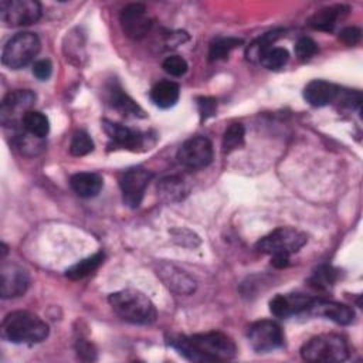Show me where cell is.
I'll use <instances>...</instances> for the list:
<instances>
[{
    "instance_id": "obj_2",
    "label": "cell",
    "mask_w": 363,
    "mask_h": 363,
    "mask_svg": "<svg viewBox=\"0 0 363 363\" xmlns=\"http://www.w3.org/2000/svg\"><path fill=\"white\" fill-rule=\"evenodd\" d=\"M1 335L11 343H38L48 336V325L31 312L16 311L3 319Z\"/></svg>"
},
{
    "instance_id": "obj_27",
    "label": "cell",
    "mask_w": 363,
    "mask_h": 363,
    "mask_svg": "<svg viewBox=\"0 0 363 363\" xmlns=\"http://www.w3.org/2000/svg\"><path fill=\"white\" fill-rule=\"evenodd\" d=\"M240 44H242V40L240 38H234V37H224V38H218L211 45H210V51H208V58L210 61H217V60H224L228 57V54L237 48Z\"/></svg>"
},
{
    "instance_id": "obj_5",
    "label": "cell",
    "mask_w": 363,
    "mask_h": 363,
    "mask_svg": "<svg viewBox=\"0 0 363 363\" xmlns=\"http://www.w3.org/2000/svg\"><path fill=\"white\" fill-rule=\"evenodd\" d=\"M40 38L30 31L17 33L3 47L1 62L10 69H20L28 65L40 51Z\"/></svg>"
},
{
    "instance_id": "obj_1",
    "label": "cell",
    "mask_w": 363,
    "mask_h": 363,
    "mask_svg": "<svg viewBox=\"0 0 363 363\" xmlns=\"http://www.w3.org/2000/svg\"><path fill=\"white\" fill-rule=\"evenodd\" d=\"M180 354L193 362L228 360L235 356L234 342L221 332H207L190 337L176 336L169 342Z\"/></svg>"
},
{
    "instance_id": "obj_11",
    "label": "cell",
    "mask_w": 363,
    "mask_h": 363,
    "mask_svg": "<svg viewBox=\"0 0 363 363\" xmlns=\"http://www.w3.org/2000/svg\"><path fill=\"white\" fill-rule=\"evenodd\" d=\"M123 33L132 40L143 38L152 28V18L147 10L140 3H133L126 6L119 17Z\"/></svg>"
},
{
    "instance_id": "obj_26",
    "label": "cell",
    "mask_w": 363,
    "mask_h": 363,
    "mask_svg": "<svg viewBox=\"0 0 363 363\" xmlns=\"http://www.w3.org/2000/svg\"><path fill=\"white\" fill-rule=\"evenodd\" d=\"M289 60V52L282 47H269L258 58L259 64L267 69H279Z\"/></svg>"
},
{
    "instance_id": "obj_17",
    "label": "cell",
    "mask_w": 363,
    "mask_h": 363,
    "mask_svg": "<svg viewBox=\"0 0 363 363\" xmlns=\"http://www.w3.org/2000/svg\"><path fill=\"white\" fill-rule=\"evenodd\" d=\"M339 95L336 85L322 79L311 81L303 89L305 101L312 106H325L333 102Z\"/></svg>"
},
{
    "instance_id": "obj_38",
    "label": "cell",
    "mask_w": 363,
    "mask_h": 363,
    "mask_svg": "<svg viewBox=\"0 0 363 363\" xmlns=\"http://www.w3.org/2000/svg\"><path fill=\"white\" fill-rule=\"evenodd\" d=\"M271 264L275 268H285L289 264V255H286V254H274V255H271Z\"/></svg>"
},
{
    "instance_id": "obj_34",
    "label": "cell",
    "mask_w": 363,
    "mask_h": 363,
    "mask_svg": "<svg viewBox=\"0 0 363 363\" xmlns=\"http://www.w3.org/2000/svg\"><path fill=\"white\" fill-rule=\"evenodd\" d=\"M197 106H199V112H200L201 121H206L207 118H210V116H213L216 113L217 102L213 98L201 96V98L197 99Z\"/></svg>"
},
{
    "instance_id": "obj_8",
    "label": "cell",
    "mask_w": 363,
    "mask_h": 363,
    "mask_svg": "<svg viewBox=\"0 0 363 363\" xmlns=\"http://www.w3.org/2000/svg\"><path fill=\"white\" fill-rule=\"evenodd\" d=\"M35 94L30 89H16L9 92L0 106V121L4 126H16L23 122L24 115L31 111Z\"/></svg>"
},
{
    "instance_id": "obj_10",
    "label": "cell",
    "mask_w": 363,
    "mask_h": 363,
    "mask_svg": "<svg viewBox=\"0 0 363 363\" xmlns=\"http://www.w3.org/2000/svg\"><path fill=\"white\" fill-rule=\"evenodd\" d=\"M177 159L190 169L206 167L213 160V145L204 136H193L179 147Z\"/></svg>"
},
{
    "instance_id": "obj_33",
    "label": "cell",
    "mask_w": 363,
    "mask_h": 363,
    "mask_svg": "<svg viewBox=\"0 0 363 363\" xmlns=\"http://www.w3.org/2000/svg\"><path fill=\"white\" fill-rule=\"evenodd\" d=\"M318 51L316 43L309 37H301L295 44V52L301 60H308Z\"/></svg>"
},
{
    "instance_id": "obj_20",
    "label": "cell",
    "mask_w": 363,
    "mask_h": 363,
    "mask_svg": "<svg viewBox=\"0 0 363 363\" xmlns=\"http://www.w3.org/2000/svg\"><path fill=\"white\" fill-rule=\"evenodd\" d=\"M69 184L72 190L84 199L95 197L101 189H102V179L96 173H89V172H82L77 173L71 177Z\"/></svg>"
},
{
    "instance_id": "obj_36",
    "label": "cell",
    "mask_w": 363,
    "mask_h": 363,
    "mask_svg": "<svg viewBox=\"0 0 363 363\" xmlns=\"http://www.w3.org/2000/svg\"><path fill=\"white\" fill-rule=\"evenodd\" d=\"M360 37H362V31H360V28H357V27H346V28H343V30L340 31V34H339V38H340L345 44H347V45H353V44L359 43Z\"/></svg>"
},
{
    "instance_id": "obj_12",
    "label": "cell",
    "mask_w": 363,
    "mask_h": 363,
    "mask_svg": "<svg viewBox=\"0 0 363 363\" xmlns=\"http://www.w3.org/2000/svg\"><path fill=\"white\" fill-rule=\"evenodd\" d=\"M150 179L152 173L149 170L140 167L126 170L119 180L123 201L130 207H138L143 199V193Z\"/></svg>"
},
{
    "instance_id": "obj_16",
    "label": "cell",
    "mask_w": 363,
    "mask_h": 363,
    "mask_svg": "<svg viewBox=\"0 0 363 363\" xmlns=\"http://www.w3.org/2000/svg\"><path fill=\"white\" fill-rule=\"evenodd\" d=\"M157 275L169 289L177 294L189 295L196 288L194 279L187 272L173 264H162L157 269Z\"/></svg>"
},
{
    "instance_id": "obj_31",
    "label": "cell",
    "mask_w": 363,
    "mask_h": 363,
    "mask_svg": "<svg viewBox=\"0 0 363 363\" xmlns=\"http://www.w3.org/2000/svg\"><path fill=\"white\" fill-rule=\"evenodd\" d=\"M336 281V271L332 267H320L313 272L311 278V285L315 289H329Z\"/></svg>"
},
{
    "instance_id": "obj_23",
    "label": "cell",
    "mask_w": 363,
    "mask_h": 363,
    "mask_svg": "<svg viewBox=\"0 0 363 363\" xmlns=\"http://www.w3.org/2000/svg\"><path fill=\"white\" fill-rule=\"evenodd\" d=\"M342 13V6H330V7H323L318 11H315L311 18H309V26L316 28V30H322V31H330L339 16Z\"/></svg>"
},
{
    "instance_id": "obj_14",
    "label": "cell",
    "mask_w": 363,
    "mask_h": 363,
    "mask_svg": "<svg viewBox=\"0 0 363 363\" xmlns=\"http://www.w3.org/2000/svg\"><path fill=\"white\" fill-rule=\"evenodd\" d=\"M312 298L303 294H288L277 295L269 302V311L278 318H288L294 313L308 311L312 303Z\"/></svg>"
},
{
    "instance_id": "obj_24",
    "label": "cell",
    "mask_w": 363,
    "mask_h": 363,
    "mask_svg": "<svg viewBox=\"0 0 363 363\" xmlns=\"http://www.w3.org/2000/svg\"><path fill=\"white\" fill-rule=\"evenodd\" d=\"M21 126L26 132L31 133L33 136H37V138H45L48 130H50V122H48V118L38 112V111H28L24 118H23V122H21Z\"/></svg>"
},
{
    "instance_id": "obj_35",
    "label": "cell",
    "mask_w": 363,
    "mask_h": 363,
    "mask_svg": "<svg viewBox=\"0 0 363 363\" xmlns=\"http://www.w3.org/2000/svg\"><path fill=\"white\" fill-rule=\"evenodd\" d=\"M51 72H52V64L50 60H38L33 65V74L41 81L48 79L51 77Z\"/></svg>"
},
{
    "instance_id": "obj_13",
    "label": "cell",
    "mask_w": 363,
    "mask_h": 363,
    "mask_svg": "<svg viewBox=\"0 0 363 363\" xmlns=\"http://www.w3.org/2000/svg\"><path fill=\"white\" fill-rule=\"evenodd\" d=\"M30 284L28 272L16 264H3L0 269V295L3 299L21 296Z\"/></svg>"
},
{
    "instance_id": "obj_4",
    "label": "cell",
    "mask_w": 363,
    "mask_h": 363,
    "mask_svg": "<svg viewBox=\"0 0 363 363\" xmlns=\"http://www.w3.org/2000/svg\"><path fill=\"white\" fill-rule=\"evenodd\" d=\"M301 356L306 362H343L349 356V346L339 335H319L301 347Z\"/></svg>"
},
{
    "instance_id": "obj_9",
    "label": "cell",
    "mask_w": 363,
    "mask_h": 363,
    "mask_svg": "<svg viewBox=\"0 0 363 363\" xmlns=\"http://www.w3.org/2000/svg\"><path fill=\"white\" fill-rule=\"evenodd\" d=\"M248 342L258 353L272 352L284 345V333L277 322L258 320L248 329Z\"/></svg>"
},
{
    "instance_id": "obj_18",
    "label": "cell",
    "mask_w": 363,
    "mask_h": 363,
    "mask_svg": "<svg viewBox=\"0 0 363 363\" xmlns=\"http://www.w3.org/2000/svg\"><path fill=\"white\" fill-rule=\"evenodd\" d=\"M104 130L115 145L126 149H136L143 142V135L140 132L133 130L121 123L104 121Z\"/></svg>"
},
{
    "instance_id": "obj_29",
    "label": "cell",
    "mask_w": 363,
    "mask_h": 363,
    "mask_svg": "<svg viewBox=\"0 0 363 363\" xmlns=\"http://www.w3.org/2000/svg\"><path fill=\"white\" fill-rule=\"evenodd\" d=\"M279 37V31H272V33H267L262 37L257 38L250 48L247 50V55L250 60H258L261 57V54L268 50L269 47H272L274 41Z\"/></svg>"
},
{
    "instance_id": "obj_32",
    "label": "cell",
    "mask_w": 363,
    "mask_h": 363,
    "mask_svg": "<svg viewBox=\"0 0 363 363\" xmlns=\"http://www.w3.org/2000/svg\"><path fill=\"white\" fill-rule=\"evenodd\" d=\"M163 69L169 74V75H173V77H182L186 74L187 71V62L184 58H182L180 55H170L167 57L163 64H162Z\"/></svg>"
},
{
    "instance_id": "obj_21",
    "label": "cell",
    "mask_w": 363,
    "mask_h": 363,
    "mask_svg": "<svg viewBox=\"0 0 363 363\" xmlns=\"http://www.w3.org/2000/svg\"><path fill=\"white\" fill-rule=\"evenodd\" d=\"M180 89L179 85L173 81H162L157 82L152 91H150V99L152 102L163 109L172 108L179 101Z\"/></svg>"
},
{
    "instance_id": "obj_25",
    "label": "cell",
    "mask_w": 363,
    "mask_h": 363,
    "mask_svg": "<svg viewBox=\"0 0 363 363\" xmlns=\"http://www.w3.org/2000/svg\"><path fill=\"white\" fill-rule=\"evenodd\" d=\"M102 261H104V254L96 252V254L77 262L71 268H68L65 275L71 279H82V278L88 277L89 274H92L102 264Z\"/></svg>"
},
{
    "instance_id": "obj_7",
    "label": "cell",
    "mask_w": 363,
    "mask_h": 363,
    "mask_svg": "<svg viewBox=\"0 0 363 363\" xmlns=\"http://www.w3.org/2000/svg\"><path fill=\"white\" fill-rule=\"evenodd\" d=\"M41 17V6L35 0H1L0 18L11 27L28 26Z\"/></svg>"
},
{
    "instance_id": "obj_3",
    "label": "cell",
    "mask_w": 363,
    "mask_h": 363,
    "mask_svg": "<svg viewBox=\"0 0 363 363\" xmlns=\"http://www.w3.org/2000/svg\"><path fill=\"white\" fill-rule=\"evenodd\" d=\"M108 301L113 312L126 322L149 325L156 319L155 305L139 291L122 289L111 294Z\"/></svg>"
},
{
    "instance_id": "obj_19",
    "label": "cell",
    "mask_w": 363,
    "mask_h": 363,
    "mask_svg": "<svg viewBox=\"0 0 363 363\" xmlns=\"http://www.w3.org/2000/svg\"><path fill=\"white\" fill-rule=\"evenodd\" d=\"M189 184L182 176H166L157 183V194L167 203L180 201L189 194Z\"/></svg>"
},
{
    "instance_id": "obj_6",
    "label": "cell",
    "mask_w": 363,
    "mask_h": 363,
    "mask_svg": "<svg viewBox=\"0 0 363 363\" xmlns=\"http://www.w3.org/2000/svg\"><path fill=\"white\" fill-rule=\"evenodd\" d=\"M306 241L308 238L302 231L291 227H279L269 233L268 235L262 237L257 242V250L269 255H291L294 252H298L306 244Z\"/></svg>"
},
{
    "instance_id": "obj_28",
    "label": "cell",
    "mask_w": 363,
    "mask_h": 363,
    "mask_svg": "<svg viewBox=\"0 0 363 363\" xmlns=\"http://www.w3.org/2000/svg\"><path fill=\"white\" fill-rule=\"evenodd\" d=\"M244 136H245V129L241 123L230 125L223 135V150L228 153L238 149L244 143Z\"/></svg>"
},
{
    "instance_id": "obj_37",
    "label": "cell",
    "mask_w": 363,
    "mask_h": 363,
    "mask_svg": "<svg viewBox=\"0 0 363 363\" xmlns=\"http://www.w3.org/2000/svg\"><path fill=\"white\" fill-rule=\"evenodd\" d=\"M77 353H78V357L82 360H95L96 357V350L86 340H79L77 343Z\"/></svg>"
},
{
    "instance_id": "obj_22",
    "label": "cell",
    "mask_w": 363,
    "mask_h": 363,
    "mask_svg": "<svg viewBox=\"0 0 363 363\" xmlns=\"http://www.w3.org/2000/svg\"><path fill=\"white\" fill-rule=\"evenodd\" d=\"M109 92V102L113 108L128 116H143L142 108L129 96L119 85H111L108 88Z\"/></svg>"
},
{
    "instance_id": "obj_30",
    "label": "cell",
    "mask_w": 363,
    "mask_h": 363,
    "mask_svg": "<svg viewBox=\"0 0 363 363\" xmlns=\"http://www.w3.org/2000/svg\"><path fill=\"white\" fill-rule=\"evenodd\" d=\"M94 150V142L91 136L86 132H77L72 136L71 145H69V152L74 156H85Z\"/></svg>"
},
{
    "instance_id": "obj_15",
    "label": "cell",
    "mask_w": 363,
    "mask_h": 363,
    "mask_svg": "<svg viewBox=\"0 0 363 363\" xmlns=\"http://www.w3.org/2000/svg\"><path fill=\"white\" fill-rule=\"evenodd\" d=\"M308 311L312 315L323 316L326 319H330L339 325H349L354 319V312L350 306L333 302V301H322V299H313Z\"/></svg>"
}]
</instances>
